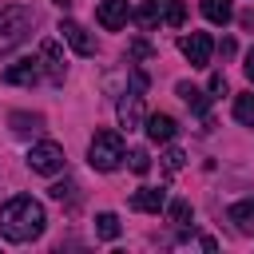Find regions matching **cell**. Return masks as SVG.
Listing matches in <instances>:
<instances>
[{
  "instance_id": "cell-1",
  "label": "cell",
  "mask_w": 254,
  "mask_h": 254,
  "mask_svg": "<svg viewBox=\"0 0 254 254\" xmlns=\"http://www.w3.org/2000/svg\"><path fill=\"white\" fill-rule=\"evenodd\" d=\"M44 222H48L44 206L36 198H28V194H16V198H8L0 206V238H8V242H32V238H40Z\"/></svg>"
},
{
  "instance_id": "cell-2",
  "label": "cell",
  "mask_w": 254,
  "mask_h": 254,
  "mask_svg": "<svg viewBox=\"0 0 254 254\" xmlns=\"http://www.w3.org/2000/svg\"><path fill=\"white\" fill-rule=\"evenodd\" d=\"M32 24H36V12H32V8L8 4V8L0 12V52H12V48L32 32Z\"/></svg>"
},
{
  "instance_id": "cell-3",
  "label": "cell",
  "mask_w": 254,
  "mask_h": 254,
  "mask_svg": "<svg viewBox=\"0 0 254 254\" xmlns=\"http://www.w3.org/2000/svg\"><path fill=\"white\" fill-rule=\"evenodd\" d=\"M87 163L95 171H115L123 163V135L119 131H95V139L87 147Z\"/></svg>"
},
{
  "instance_id": "cell-4",
  "label": "cell",
  "mask_w": 254,
  "mask_h": 254,
  "mask_svg": "<svg viewBox=\"0 0 254 254\" xmlns=\"http://www.w3.org/2000/svg\"><path fill=\"white\" fill-rule=\"evenodd\" d=\"M28 167H32L36 175H56V171H64V147H60L56 139L36 143V147L28 151Z\"/></svg>"
},
{
  "instance_id": "cell-5",
  "label": "cell",
  "mask_w": 254,
  "mask_h": 254,
  "mask_svg": "<svg viewBox=\"0 0 254 254\" xmlns=\"http://www.w3.org/2000/svg\"><path fill=\"white\" fill-rule=\"evenodd\" d=\"M179 48H183V56L190 60V67H206V64H210V52H214V40H210L206 32H190V36L179 40Z\"/></svg>"
},
{
  "instance_id": "cell-6",
  "label": "cell",
  "mask_w": 254,
  "mask_h": 254,
  "mask_svg": "<svg viewBox=\"0 0 254 254\" xmlns=\"http://www.w3.org/2000/svg\"><path fill=\"white\" fill-rule=\"evenodd\" d=\"M95 20H99V28L119 32V28L131 20V4H127V0H103V4L95 8Z\"/></svg>"
},
{
  "instance_id": "cell-7",
  "label": "cell",
  "mask_w": 254,
  "mask_h": 254,
  "mask_svg": "<svg viewBox=\"0 0 254 254\" xmlns=\"http://www.w3.org/2000/svg\"><path fill=\"white\" fill-rule=\"evenodd\" d=\"M60 36L75 48V56H95V36H87L83 24H75V20H60Z\"/></svg>"
},
{
  "instance_id": "cell-8",
  "label": "cell",
  "mask_w": 254,
  "mask_h": 254,
  "mask_svg": "<svg viewBox=\"0 0 254 254\" xmlns=\"http://www.w3.org/2000/svg\"><path fill=\"white\" fill-rule=\"evenodd\" d=\"M143 127H147V139H151V143H171V139L179 135V123H175V115H163V111L147 115V119H143Z\"/></svg>"
},
{
  "instance_id": "cell-9",
  "label": "cell",
  "mask_w": 254,
  "mask_h": 254,
  "mask_svg": "<svg viewBox=\"0 0 254 254\" xmlns=\"http://www.w3.org/2000/svg\"><path fill=\"white\" fill-rule=\"evenodd\" d=\"M4 83H16V87L40 83V60H16L12 67H4Z\"/></svg>"
},
{
  "instance_id": "cell-10",
  "label": "cell",
  "mask_w": 254,
  "mask_h": 254,
  "mask_svg": "<svg viewBox=\"0 0 254 254\" xmlns=\"http://www.w3.org/2000/svg\"><path fill=\"white\" fill-rule=\"evenodd\" d=\"M167 206V190L163 187H139L131 194V210H143V214H159Z\"/></svg>"
},
{
  "instance_id": "cell-11",
  "label": "cell",
  "mask_w": 254,
  "mask_h": 254,
  "mask_svg": "<svg viewBox=\"0 0 254 254\" xmlns=\"http://www.w3.org/2000/svg\"><path fill=\"white\" fill-rule=\"evenodd\" d=\"M119 123H123L127 131H135V127L143 123V91H127V95L119 99Z\"/></svg>"
},
{
  "instance_id": "cell-12",
  "label": "cell",
  "mask_w": 254,
  "mask_h": 254,
  "mask_svg": "<svg viewBox=\"0 0 254 254\" xmlns=\"http://www.w3.org/2000/svg\"><path fill=\"white\" fill-rule=\"evenodd\" d=\"M40 56H44L48 75L60 83V79H64V56H60V44H56V40H44V44H40Z\"/></svg>"
},
{
  "instance_id": "cell-13",
  "label": "cell",
  "mask_w": 254,
  "mask_h": 254,
  "mask_svg": "<svg viewBox=\"0 0 254 254\" xmlns=\"http://www.w3.org/2000/svg\"><path fill=\"white\" fill-rule=\"evenodd\" d=\"M175 91H179V99H183L194 115H206V111H210V95H206V91H198V87H190V83H179Z\"/></svg>"
},
{
  "instance_id": "cell-14",
  "label": "cell",
  "mask_w": 254,
  "mask_h": 254,
  "mask_svg": "<svg viewBox=\"0 0 254 254\" xmlns=\"http://www.w3.org/2000/svg\"><path fill=\"white\" fill-rule=\"evenodd\" d=\"M230 222L242 230V234H254V198H242L230 206Z\"/></svg>"
},
{
  "instance_id": "cell-15",
  "label": "cell",
  "mask_w": 254,
  "mask_h": 254,
  "mask_svg": "<svg viewBox=\"0 0 254 254\" xmlns=\"http://www.w3.org/2000/svg\"><path fill=\"white\" fill-rule=\"evenodd\" d=\"M202 16L210 24H230L234 8H230V0H202Z\"/></svg>"
},
{
  "instance_id": "cell-16",
  "label": "cell",
  "mask_w": 254,
  "mask_h": 254,
  "mask_svg": "<svg viewBox=\"0 0 254 254\" xmlns=\"http://www.w3.org/2000/svg\"><path fill=\"white\" fill-rule=\"evenodd\" d=\"M234 119H238L242 127H254V95H250V91L234 95Z\"/></svg>"
},
{
  "instance_id": "cell-17",
  "label": "cell",
  "mask_w": 254,
  "mask_h": 254,
  "mask_svg": "<svg viewBox=\"0 0 254 254\" xmlns=\"http://www.w3.org/2000/svg\"><path fill=\"white\" fill-rule=\"evenodd\" d=\"M119 230H123V226H119V218H115L111 210L95 214V234H99V238H107V242H111V238H119Z\"/></svg>"
},
{
  "instance_id": "cell-18",
  "label": "cell",
  "mask_w": 254,
  "mask_h": 254,
  "mask_svg": "<svg viewBox=\"0 0 254 254\" xmlns=\"http://www.w3.org/2000/svg\"><path fill=\"white\" fill-rule=\"evenodd\" d=\"M167 214H171V222H179V226H187L194 210H190V202H187V198H175V202L167 206Z\"/></svg>"
},
{
  "instance_id": "cell-19",
  "label": "cell",
  "mask_w": 254,
  "mask_h": 254,
  "mask_svg": "<svg viewBox=\"0 0 254 254\" xmlns=\"http://www.w3.org/2000/svg\"><path fill=\"white\" fill-rule=\"evenodd\" d=\"M183 20H187V0H171V8H167V24H171V28H183Z\"/></svg>"
},
{
  "instance_id": "cell-20",
  "label": "cell",
  "mask_w": 254,
  "mask_h": 254,
  "mask_svg": "<svg viewBox=\"0 0 254 254\" xmlns=\"http://www.w3.org/2000/svg\"><path fill=\"white\" fill-rule=\"evenodd\" d=\"M127 159H131V171H135V175H147V167H151V159H147V151H143V147H135V151H131Z\"/></svg>"
},
{
  "instance_id": "cell-21",
  "label": "cell",
  "mask_w": 254,
  "mask_h": 254,
  "mask_svg": "<svg viewBox=\"0 0 254 254\" xmlns=\"http://www.w3.org/2000/svg\"><path fill=\"white\" fill-rule=\"evenodd\" d=\"M12 127L16 131H36L40 127V115H12Z\"/></svg>"
},
{
  "instance_id": "cell-22",
  "label": "cell",
  "mask_w": 254,
  "mask_h": 254,
  "mask_svg": "<svg viewBox=\"0 0 254 254\" xmlns=\"http://www.w3.org/2000/svg\"><path fill=\"white\" fill-rule=\"evenodd\" d=\"M183 159H187V155H183V151H179V147H171V151H167V155H163V167H167V171H171V175H175V171H179V167H183Z\"/></svg>"
},
{
  "instance_id": "cell-23",
  "label": "cell",
  "mask_w": 254,
  "mask_h": 254,
  "mask_svg": "<svg viewBox=\"0 0 254 254\" xmlns=\"http://www.w3.org/2000/svg\"><path fill=\"white\" fill-rule=\"evenodd\" d=\"M151 87V79H147V71H139V67H131V91H147Z\"/></svg>"
},
{
  "instance_id": "cell-24",
  "label": "cell",
  "mask_w": 254,
  "mask_h": 254,
  "mask_svg": "<svg viewBox=\"0 0 254 254\" xmlns=\"http://www.w3.org/2000/svg\"><path fill=\"white\" fill-rule=\"evenodd\" d=\"M226 91H230V87H226V75L214 71V75H210V95H226Z\"/></svg>"
},
{
  "instance_id": "cell-25",
  "label": "cell",
  "mask_w": 254,
  "mask_h": 254,
  "mask_svg": "<svg viewBox=\"0 0 254 254\" xmlns=\"http://www.w3.org/2000/svg\"><path fill=\"white\" fill-rule=\"evenodd\" d=\"M131 56H135V60H147V56H151V44H147V40H135V44H131Z\"/></svg>"
},
{
  "instance_id": "cell-26",
  "label": "cell",
  "mask_w": 254,
  "mask_h": 254,
  "mask_svg": "<svg viewBox=\"0 0 254 254\" xmlns=\"http://www.w3.org/2000/svg\"><path fill=\"white\" fill-rule=\"evenodd\" d=\"M242 71H246V79H250V83H254V48H250V52H246V64H242Z\"/></svg>"
},
{
  "instance_id": "cell-27",
  "label": "cell",
  "mask_w": 254,
  "mask_h": 254,
  "mask_svg": "<svg viewBox=\"0 0 254 254\" xmlns=\"http://www.w3.org/2000/svg\"><path fill=\"white\" fill-rule=\"evenodd\" d=\"M52 4H56V8H64V12L71 8V0H52Z\"/></svg>"
}]
</instances>
